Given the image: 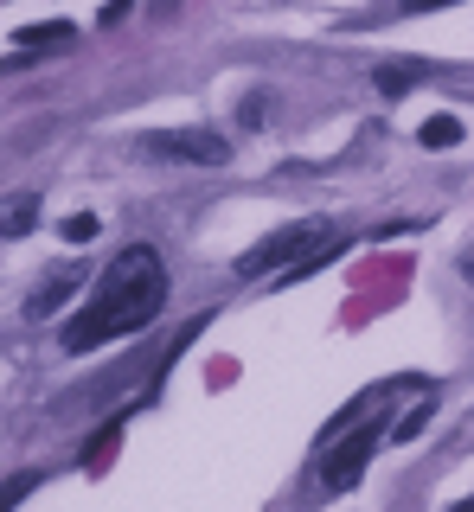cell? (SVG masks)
<instances>
[{
    "mask_svg": "<svg viewBox=\"0 0 474 512\" xmlns=\"http://www.w3.org/2000/svg\"><path fill=\"white\" fill-rule=\"evenodd\" d=\"M167 301V263L161 250L148 244H129L116 263L103 269V282L90 288V301L65 320V352H90V346H109L122 333H141Z\"/></svg>",
    "mask_w": 474,
    "mask_h": 512,
    "instance_id": "cell-1",
    "label": "cell"
},
{
    "mask_svg": "<svg viewBox=\"0 0 474 512\" xmlns=\"http://www.w3.org/2000/svg\"><path fill=\"white\" fill-rule=\"evenodd\" d=\"M327 244H334V231H327L321 218H308V224H282L276 237H263L257 250L237 256V276H244V282H250V276H270L276 263H295V269H302L308 256H321Z\"/></svg>",
    "mask_w": 474,
    "mask_h": 512,
    "instance_id": "cell-2",
    "label": "cell"
},
{
    "mask_svg": "<svg viewBox=\"0 0 474 512\" xmlns=\"http://www.w3.org/2000/svg\"><path fill=\"white\" fill-rule=\"evenodd\" d=\"M148 160H186V167H225L231 141L218 128H161V135H141Z\"/></svg>",
    "mask_w": 474,
    "mask_h": 512,
    "instance_id": "cell-3",
    "label": "cell"
},
{
    "mask_svg": "<svg viewBox=\"0 0 474 512\" xmlns=\"http://www.w3.org/2000/svg\"><path fill=\"white\" fill-rule=\"evenodd\" d=\"M372 448H378V423H359L353 436H346V442L334 448V455L321 461V487H327V493H346V487H353L359 474H366Z\"/></svg>",
    "mask_w": 474,
    "mask_h": 512,
    "instance_id": "cell-4",
    "label": "cell"
},
{
    "mask_svg": "<svg viewBox=\"0 0 474 512\" xmlns=\"http://www.w3.org/2000/svg\"><path fill=\"white\" fill-rule=\"evenodd\" d=\"M77 282H84V269H77V263H65V269H58L52 282H39V288H33V301H26V314H33V320L58 314V308H65V295H71Z\"/></svg>",
    "mask_w": 474,
    "mask_h": 512,
    "instance_id": "cell-5",
    "label": "cell"
},
{
    "mask_svg": "<svg viewBox=\"0 0 474 512\" xmlns=\"http://www.w3.org/2000/svg\"><path fill=\"white\" fill-rule=\"evenodd\" d=\"M39 224V199L33 192H13V199H0V237H26Z\"/></svg>",
    "mask_w": 474,
    "mask_h": 512,
    "instance_id": "cell-6",
    "label": "cell"
},
{
    "mask_svg": "<svg viewBox=\"0 0 474 512\" xmlns=\"http://www.w3.org/2000/svg\"><path fill=\"white\" fill-rule=\"evenodd\" d=\"M77 26L71 20H52V26H20V52H58V45H71Z\"/></svg>",
    "mask_w": 474,
    "mask_h": 512,
    "instance_id": "cell-7",
    "label": "cell"
},
{
    "mask_svg": "<svg viewBox=\"0 0 474 512\" xmlns=\"http://www.w3.org/2000/svg\"><path fill=\"white\" fill-rule=\"evenodd\" d=\"M417 77H423V64H378V77H372V84L385 90V96H404L410 84H417Z\"/></svg>",
    "mask_w": 474,
    "mask_h": 512,
    "instance_id": "cell-8",
    "label": "cell"
},
{
    "mask_svg": "<svg viewBox=\"0 0 474 512\" xmlns=\"http://www.w3.org/2000/svg\"><path fill=\"white\" fill-rule=\"evenodd\" d=\"M417 141H423V148H455V141H462V122H455V116H430L417 128Z\"/></svg>",
    "mask_w": 474,
    "mask_h": 512,
    "instance_id": "cell-9",
    "label": "cell"
},
{
    "mask_svg": "<svg viewBox=\"0 0 474 512\" xmlns=\"http://www.w3.org/2000/svg\"><path fill=\"white\" fill-rule=\"evenodd\" d=\"M33 487H39V468H20V474L7 480V487H0V512H13V506H20Z\"/></svg>",
    "mask_w": 474,
    "mask_h": 512,
    "instance_id": "cell-10",
    "label": "cell"
},
{
    "mask_svg": "<svg viewBox=\"0 0 474 512\" xmlns=\"http://www.w3.org/2000/svg\"><path fill=\"white\" fill-rule=\"evenodd\" d=\"M58 231H65V244H90V237H97V218H90V212H71Z\"/></svg>",
    "mask_w": 474,
    "mask_h": 512,
    "instance_id": "cell-11",
    "label": "cell"
},
{
    "mask_svg": "<svg viewBox=\"0 0 474 512\" xmlns=\"http://www.w3.org/2000/svg\"><path fill=\"white\" fill-rule=\"evenodd\" d=\"M237 122H244V128H257V122H263V96H244V109H237Z\"/></svg>",
    "mask_w": 474,
    "mask_h": 512,
    "instance_id": "cell-12",
    "label": "cell"
},
{
    "mask_svg": "<svg viewBox=\"0 0 474 512\" xmlns=\"http://www.w3.org/2000/svg\"><path fill=\"white\" fill-rule=\"evenodd\" d=\"M129 7H135V0H109V7H103V26H116V20H122Z\"/></svg>",
    "mask_w": 474,
    "mask_h": 512,
    "instance_id": "cell-13",
    "label": "cell"
},
{
    "mask_svg": "<svg viewBox=\"0 0 474 512\" xmlns=\"http://www.w3.org/2000/svg\"><path fill=\"white\" fill-rule=\"evenodd\" d=\"M436 7H455V0H404V13H436Z\"/></svg>",
    "mask_w": 474,
    "mask_h": 512,
    "instance_id": "cell-14",
    "label": "cell"
},
{
    "mask_svg": "<svg viewBox=\"0 0 474 512\" xmlns=\"http://www.w3.org/2000/svg\"><path fill=\"white\" fill-rule=\"evenodd\" d=\"M449 512H474V500H455V506H449Z\"/></svg>",
    "mask_w": 474,
    "mask_h": 512,
    "instance_id": "cell-15",
    "label": "cell"
},
{
    "mask_svg": "<svg viewBox=\"0 0 474 512\" xmlns=\"http://www.w3.org/2000/svg\"><path fill=\"white\" fill-rule=\"evenodd\" d=\"M161 7H167V0H161Z\"/></svg>",
    "mask_w": 474,
    "mask_h": 512,
    "instance_id": "cell-16",
    "label": "cell"
}]
</instances>
